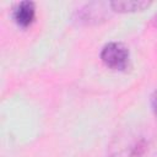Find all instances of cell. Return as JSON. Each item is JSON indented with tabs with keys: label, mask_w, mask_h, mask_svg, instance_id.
<instances>
[{
	"label": "cell",
	"mask_w": 157,
	"mask_h": 157,
	"mask_svg": "<svg viewBox=\"0 0 157 157\" xmlns=\"http://www.w3.org/2000/svg\"><path fill=\"white\" fill-rule=\"evenodd\" d=\"M112 11L115 12H136V11H142L147 9L151 5V1L146 0H115L109 2Z\"/></svg>",
	"instance_id": "obj_5"
},
{
	"label": "cell",
	"mask_w": 157,
	"mask_h": 157,
	"mask_svg": "<svg viewBox=\"0 0 157 157\" xmlns=\"http://www.w3.org/2000/svg\"><path fill=\"white\" fill-rule=\"evenodd\" d=\"M151 107H152V112L157 119V90L151 96Z\"/></svg>",
	"instance_id": "obj_6"
},
{
	"label": "cell",
	"mask_w": 157,
	"mask_h": 157,
	"mask_svg": "<svg viewBox=\"0 0 157 157\" xmlns=\"http://www.w3.org/2000/svg\"><path fill=\"white\" fill-rule=\"evenodd\" d=\"M108 157H157V135L142 125H126L108 145Z\"/></svg>",
	"instance_id": "obj_1"
},
{
	"label": "cell",
	"mask_w": 157,
	"mask_h": 157,
	"mask_svg": "<svg viewBox=\"0 0 157 157\" xmlns=\"http://www.w3.org/2000/svg\"><path fill=\"white\" fill-rule=\"evenodd\" d=\"M103 64L115 71H125L129 67L130 54L129 49L119 42H109L101 50Z\"/></svg>",
	"instance_id": "obj_2"
},
{
	"label": "cell",
	"mask_w": 157,
	"mask_h": 157,
	"mask_svg": "<svg viewBox=\"0 0 157 157\" xmlns=\"http://www.w3.org/2000/svg\"><path fill=\"white\" fill-rule=\"evenodd\" d=\"M12 16L15 22L20 27H28L36 18V4L29 0L20 1L15 5L12 10Z\"/></svg>",
	"instance_id": "obj_4"
},
{
	"label": "cell",
	"mask_w": 157,
	"mask_h": 157,
	"mask_svg": "<svg viewBox=\"0 0 157 157\" xmlns=\"http://www.w3.org/2000/svg\"><path fill=\"white\" fill-rule=\"evenodd\" d=\"M108 7H110L109 2H90L82 6L80 10L76 11V20L81 23L92 25V23H99L102 21H105L108 17Z\"/></svg>",
	"instance_id": "obj_3"
},
{
	"label": "cell",
	"mask_w": 157,
	"mask_h": 157,
	"mask_svg": "<svg viewBox=\"0 0 157 157\" xmlns=\"http://www.w3.org/2000/svg\"><path fill=\"white\" fill-rule=\"evenodd\" d=\"M152 23H153V26L157 28V15L153 16V18H152Z\"/></svg>",
	"instance_id": "obj_7"
}]
</instances>
